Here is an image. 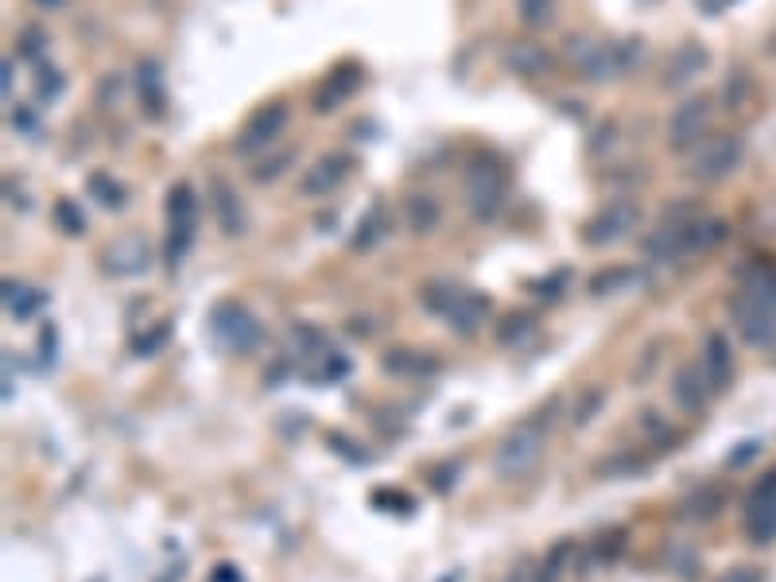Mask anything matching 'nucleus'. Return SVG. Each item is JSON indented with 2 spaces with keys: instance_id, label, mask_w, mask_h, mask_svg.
<instances>
[{
  "instance_id": "4c0bfd02",
  "label": "nucleus",
  "mask_w": 776,
  "mask_h": 582,
  "mask_svg": "<svg viewBox=\"0 0 776 582\" xmlns=\"http://www.w3.org/2000/svg\"><path fill=\"white\" fill-rule=\"evenodd\" d=\"M719 582H765V579H761L757 567H734V571H726Z\"/></svg>"
},
{
  "instance_id": "6ab92c4d",
  "label": "nucleus",
  "mask_w": 776,
  "mask_h": 582,
  "mask_svg": "<svg viewBox=\"0 0 776 582\" xmlns=\"http://www.w3.org/2000/svg\"><path fill=\"white\" fill-rule=\"evenodd\" d=\"M707 63H711L707 47H699V43H679V47L671 51L668 66H664V86H687L699 70H707Z\"/></svg>"
},
{
  "instance_id": "9d476101",
  "label": "nucleus",
  "mask_w": 776,
  "mask_h": 582,
  "mask_svg": "<svg viewBox=\"0 0 776 582\" xmlns=\"http://www.w3.org/2000/svg\"><path fill=\"white\" fill-rule=\"evenodd\" d=\"M287 121H292V113H287L284 101H269V106H261L245 124H241L238 140H233V152H238V156L264 152L269 144H276V140L284 136Z\"/></svg>"
},
{
  "instance_id": "f03ea898",
  "label": "nucleus",
  "mask_w": 776,
  "mask_h": 582,
  "mask_svg": "<svg viewBox=\"0 0 776 582\" xmlns=\"http://www.w3.org/2000/svg\"><path fill=\"white\" fill-rule=\"evenodd\" d=\"M567 55L579 66L590 83H602V78H617L625 75L633 63H641L645 55V43L641 40H625V43H610V40H571L567 43Z\"/></svg>"
},
{
  "instance_id": "b1692460",
  "label": "nucleus",
  "mask_w": 776,
  "mask_h": 582,
  "mask_svg": "<svg viewBox=\"0 0 776 582\" xmlns=\"http://www.w3.org/2000/svg\"><path fill=\"white\" fill-rule=\"evenodd\" d=\"M722 508H726V490L722 485H703L699 493L684 501V517L687 520H711L719 517Z\"/></svg>"
},
{
  "instance_id": "9b49d317",
  "label": "nucleus",
  "mask_w": 776,
  "mask_h": 582,
  "mask_svg": "<svg viewBox=\"0 0 776 582\" xmlns=\"http://www.w3.org/2000/svg\"><path fill=\"white\" fill-rule=\"evenodd\" d=\"M745 536L753 543L776 540V470H768L745 497Z\"/></svg>"
},
{
  "instance_id": "ea45409f",
  "label": "nucleus",
  "mask_w": 776,
  "mask_h": 582,
  "mask_svg": "<svg viewBox=\"0 0 776 582\" xmlns=\"http://www.w3.org/2000/svg\"><path fill=\"white\" fill-rule=\"evenodd\" d=\"M167 334H172V327H160V330H155V334H147L144 342H136V353H147V350H155V345L164 342Z\"/></svg>"
},
{
  "instance_id": "393cba45",
  "label": "nucleus",
  "mask_w": 776,
  "mask_h": 582,
  "mask_svg": "<svg viewBox=\"0 0 776 582\" xmlns=\"http://www.w3.org/2000/svg\"><path fill=\"white\" fill-rule=\"evenodd\" d=\"M404 222H408L412 233H431L439 226V202L431 195L404 198Z\"/></svg>"
},
{
  "instance_id": "f8f14e48",
  "label": "nucleus",
  "mask_w": 776,
  "mask_h": 582,
  "mask_svg": "<svg viewBox=\"0 0 776 582\" xmlns=\"http://www.w3.org/2000/svg\"><path fill=\"white\" fill-rule=\"evenodd\" d=\"M707 129H711V98H687L668 121V149L691 152L699 140H707Z\"/></svg>"
},
{
  "instance_id": "7c9ffc66",
  "label": "nucleus",
  "mask_w": 776,
  "mask_h": 582,
  "mask_svg": "<svg viewBox=\"0 0 776 582\" xmlns=\"http://www.w3.org/2000/svg\"><path fill=\"white\" fill-rule=\"evenodd\" d=\"M575 556V543L571 540H564V543H556L551 548V556L544 559V567H539V579L536 582H559L564 579V567H567V559Z\"/></svg>"
},
{
  "instance_id": "5701e85b",
  "label": "nucleus",
  "mask_w": 776,
  "mask_h": 582,
  "mask_svg": "<svg viewBox=\"0 0 776 582\" xmlns=\"http://www.w3.org/2000/svg\"><path fill=\"white\" fill-rule=\"evenodd\" d=\"M47 304V296H43L40 287H28V284H4V311L12 315V319H32L40 307Z\"/></svg>"
},
{
  "instance_id": "0eeeda50",
  "label": "nucleus",
  "mask_w": 776,
  "mask_h": 582,
  "mask_svg": "<svg viewBox=\"0 0 776 582\" xmlns=\"http://www.w3.org/2000/svg\"><path fill=\"white\" fill-rule=\"evenodd\" d=\"M198 233V198L190 183H175L167 190V264H179L190 253Z\"/></svg>"
},
{
  "instance_id": "a878e982",
  "label": "nucleus",
  "mask_w": 776,
  "mask_h": 582,
  "mask_svg": "<svg viewBox=\"0 0 776 582\" xmlns=\"http://www.w3.org/2000/svg\"><path fill=\"white\" fill-rule=\"evenodd\" d=\"M384 230H389V210H384V202H373L365 210V218L358 222V233H353L350 245L358 249V253H365V249H373L376 241L384 238Z\"/></svg>"
},
{
  "instance_id": "a211bd4d",
  "label": "nucleus",
  "mask_w": 776,
  "mask_h": 582,
  "mask_svg": "<svg viewBox=\"0 0 776 582\" xmlns=\"http://www.w3.org/2000/svg\"><path fill=\"white\" fill-rule=\"evenodd\" d=\"M210 198H214V213H218L221 233H229V238L245 233V206H241L238 190L226 183V175H218V172L210 175Z\"/></svg>"
},
{
  "instance_id": "1a4fd4ad",
  "label": "nucleus",
  "mask_w": 776,
  "mask_h": 582,
  "mask_svg": "<svg viewBox=\"0 0 776 582\" xmlns=\"http://www.w3.org/2000/svg\"><path fill=\"white\" fill-rule=\"evenodd\" d=\"M641 226V206L633 198H617V202L602 206V210L582 226V241L590 249H605V245H617L625 241L633 230Z\"/></svg>"
},
{
  "instance_id": "cd10ccee",
  "label": "nucleus",
  "mask_w": 776,
  "mask_h": 582,
  "mask_svg": "<svg viewBox=\"0 0 776 582\" xmlns=\"http://www.w3.org/2000/svg\"><path fill=\"white\" fill-rule=\"evenodd\" d=\"M536 334V319L532 315H509L505 322H501V330H498V342L501 345H521L524 338H532Z\"/></svg>"
},
{
  "instance_id": "37998d69",
  "label": "nucleus",
  "mask_w": 776,
  "mask_h": 582,
  "mask_svg": "<svg viewBox=\"0 0 776 582\" xmlns=\"http://www.w3.org/2000/svg\"><path fill=\"white\" fill-rule=\"evenodd\" d=\"M35 4H43V9H58L63 0H35Z\"/></svg>"
},
{
  "instance_id": "dca6fc26",
  "label": "nucleus",
  "mask_w": 776,
  "mask_h": 582,
  "mask_svg": "<svg viewBox=\"0 0 776 582\" xmlns=\"http://www.w3.org/2000/svg\"><path fill=\"white\" fill-rule=\"evenodd\" d=\"M101 264H106L109 276H121V279L140 276V272H147V264H152V245H147V238H140V233L117 238L113 245L106 249Z\"/></svg>"
},
{
  "instance_id": "79ce46f5",
  "label": "nucleus",
  "mask_w": 776,
  "mask_h": 582,
  "mask_svg": "<svg viewBox=\"0 0 776 582\" xmlns=\"http://www.w3.org/2000/svg\"><path fill=\"white\" fill-rule=\"evenodd\" d=\"M0 83H4V94H12V58H4V78Z\"/></svg>"
},
{
  "instance_id": "473e14b6",
  "label": "nucleus",
  "mask_w": 776,
  "mask_h": 582,
  "mask_svg": "<svg viewBox=\"0 0 776 582\" xmlns=\"http://www.w3.org/2000/svg\"><path fill=\"white\" fill-rule=\"evenodd\" d=\"M63 94V75L51 70V66H40V78H35V98L40 101H55Z\"/></svg>"
},
{
  "instance_id": "4468645a",
  "label": "nucleus",
  "mask_w": 776,
  "mask_h": 582,
  "mask_svg": "<svg viewBox=\"0 0 776 582\" xmlns=\"http://www.w3.org/2000/svg\"><path fill=\"white\" fill-rule=\"evenodd\" d=\"M711 396H714V388H711V381H707L699 361H684V365L671 373V400H676L687 416H699Z\"/></svg>"
},
{
  "instance_id": "f704fd0d",
  "label": "nucleus",
  "mask_w": 776,
  "mask_h": 582,
  "mask_svg": "<svg viewBox=\"0 0 776 582\" xmlns=\"http://www.w3.org/2000/svg\"><path fill=\"white\" fill-rule=\"evenodd\" d=\"M602 400H605V396L598 393V388H590V393H582V404L571 411V424H575V427H587L590 419H594V411L602 408Z\"/></svg>"
},
{
  "instance_id": "c756f323",
  "label": "nucleus",
  "mask_w": 776,
  "mask_h": 582,
  "mask_svg": "<svg viewBox=\"0 0 776 582\" xmlns=\"http://www.w3.org/2000/svg\"><path fill=\"white\" fill-rule=\"evenodd\" d=\"M55 226L63 233H70V238H83L86 233V218H83V210L70 202V198H58L55 202Z\"/></svg>"
},
{
  "instance_id": "a19ab883",
  "label": "nucleus",
  "mask_w": 776,
  "mask_h": 582,
  "mask_svg": "<svg viewBox=\"0 0 776 582\" xmlns=\"http://www.w3.org/2000/svg\"><path fill=\"white\" fill-rule=\"evenodd\" d=\"M214 582H241L238 567H218V571H214Z\"/></svg>"
},
{
  "instance_id": "72a5a7b5",
  "label": "nucleus",
  "mask_w": 776,
  "mask_h": 582,
  "mask_svg": "<svg viewBox=\"0 0 776 582\" xmlns=\"http://www.w3.org/2000/svg\"><path fill=\"white\" fill-rule=\"evenodd\" d=\"M292 152H280V156H272V160H261V164L253 167V179L256 183H272V179H280L284 175V167L292 164Z\"/></svg>"
},
{
  "instance_id": "58836bf2",
  "label": "nucleus",
  "mask_w": 776,
  "mask_h": 582,
  "mask_svg": "<svg viewBox=\"0 0 776 582\" xmlns=\"http://www.w3.org/2000/svg\"><path fill=\"white\" fill-rule=\"evenodd\" d=\"M695 4H699L707 17H722V12H726L730 4H737V0H695Z\"/></svg>"
},
{
  "instance_id": "c85d7f7f",
  "label": "nucleus",
  "mask_w": 776,
  "mask_h": 582,
  "mask_svg": "<svg viewBox=\"0 0 776 582\" xmlns=\"http://www.w3.org/2000/svg\"><path fill=\"white\" fill-rule=\"evenodd\" d=\"M516 12L528 28H548L556 17V0H516Z\"/></svg>"
},
{
  "instance_id": "39448f33",
  "label": "nucleus",
  "mask_w": 776,
  "mask_h": 582,
  "mask_svg": "<svg viewBox=\"0 0 776 582\" xmlns=\"http://www.w3.org/2000/svg\"><path fill=\"white\" fill-rule=\"evenodd\" d=\"M210 330H214V338H218L221 350L241 353V358H245V353H253L256 345H261V338H264L256 315L249 311L245 304H238V299H221V304L214 307V311H210Z\"/></svg>"
},
{
  "instance_id": "bb28decb",
  "label": "nucleus",
  "mask_w": 776,
  "mask_h": 582,
  "mask_svg": "<svg viewBox=\"0 0 776 582\" xmlns=\"http://www.w3.org/2000/svg\"><path fill=\"white\" fill-rule=\"evenodd\" d=\"M86 190H90V198H98L106 210H121L124 198H129V190H124L121 183H117L113 175H106V172H94L90 183H86Z\"/></svg>"
},
{
  "instance_id": "ddd939ff",
  "label": "nucleus",
  "mask_w": 776,
  "mask_h": 582,
  "mask_svg": "<svg viewBox=\"0 0 776 582\" xmlns=\"http://www.w3.org/2000/svg\"><path fill=\"white\" fill-rule=\"evenodd\" d=\"M350 172H353V156H346V152H327V156H319L299 175V195L303 198L335 195V190L350 179Z\"/></svg>"
},
{
  "instance_id": "2f4dec72",
  "label": "nucleus",
  "mask_w": 776,
  "mask_h": 582,
  "mask_svg": "<svg viewBox=\"0 0 776 582\" xmlns=\"http://www.w3.org/2000/svg\"><path fill=\"white\" fill-rule=\"evenodd\" d=\"M633 279H637V272L633 268H610V272H602V276L590 279V292H594V296H613L617 287H630Z\"/></svg>"
},
{
  "instance_id": "aec40b11",
  "label": "nucleus",
  "mask_w": 776,
  "mask_h": 582,
  "mask_svg": "<svg viewBox=\"0 0 776 582\" xmlns=\"http://www.w3.org/2000/svg\"><path fill=\"white\" fill-rule=\"evenodd\" d=\"M381 365H384V373H393V377H416V381L439 373V361L424 350H393V353H384Z\"/></svg>"
},
{
  "instance_id": "4be33fe9",
  "label": "nucleus",
  "mask_w": 776,
  "mask_h": 582,
  "mask_svg": "<svg viewBox=\"0 0 776 582\" xmlns=\"http://www.w3.org/2000/svg\"><path fill=\"white\" fill-rule=\"evenodd\" d=\"M505 63L513 75H524V78H536L544 75L551 66V55L539 43H513V47L505 51Z\"/></svg>"
},
{
  "instance_id": "412c9836",
  "label": "nucleus",
  "mask_w": 776,
  "mask_h": 582,
  "mask_svg": "<svg viewBox=\"0 0 776 582\" xmlns=\"http://www.w3.org/2000/svg\"><path fill=\"white\" fill-rule=\"evenodd\" d=\"M136 94H140V106L147 109V117H160L167 106V94H164V75H160V63L155 58H144L136 66Z\"/></svg>"
},
{
  "instance_id": "c9c22d12",
  "label": "nucleus",
  "mask_w": 776,
  "mask_h": 582,
  "mask_svg": "<svg viewBox=\"0 0 776 582\" xmlns=\"http://www.w3.org/2000/svg\"><path fill=\"white\" fill-rule=\"evenodd\" d=\"M20 40H24L20 55H24V58H40V55H43V43H47V35H43L40 28H24V35H20Z\"/></svg>"
},
{
  "instance_id": "423d86ee",
  "label": "nucleus",
  "mask_w": 776,
  "mask_h": 582,
  "mask_svg": "<svg viewBox=\"0 0 776 582\" xmlns=\"http://www.w3.org/2000/svg\"><path fill=\"white\" fill-rule=\"evenodd\" d=\"M462 198L466 210L474 213L478 222H493L501 213V206H505V172L493 160H474V164L466 167Z\"/></svg>"
},
{
  "instance_id": "6e6552de",
  "label": "nucleus",
  "mask_w": 776,
  "mask_h": 582,
  "mask_svg": "<svg viewBox=\"0 0 776 582\" xmlns=\"http://www.w3.org/2000/svg\"><path fill=\"white\" fill-rule=\"evenodd\" d=\"M730 319H734V330L742 334L745 345L753 350H773L776 345V307L765 304V299L750 296L737 287L734 299H730Z\"/></svg>"
},
{
  "instance_id": "e433bc0d",
  "label": "nucleus",
  "mask_w": 776,
  "mask_h": 582,
  "mask_svg": "<svg viewBox=\"0 0 776 582\" xmlns=\"http://www.w3.org/2000/svg\"><path fill=\"white\" fill-rule=\"evenodd\" d=\"M327 439H330V443H338V447H335V451H338V454H346V459H350V462H361V466H365V462H369V454H365V451H350V447H353V443H350V439H346V435L330 431V435H327Z\"/></svg>"
},
{
  "instance_id": "2eb2a0df",
  "label": "nucleus",
  "mask_w": 776,
  "mask_h": 582,
  "mask_svg": "<svg viewBox=\"0 0 776 582\" xmlns=\"http://www.w3.org/2000/svg\"><path fill=\"white\" fill-rule=\"evenodd\" d=\"M361 75H365L361 63H338L335 70L323 78L319 90H315V113H335V109H342L346 101L361 90Z\"/></svg>"
},
{
  "instance_id": "20e7f679",
  "label": "nucleus",
  "mask_w": 776,
  "mask_h": 582,
  "mask_svg": "<svg viewBox=\"0 0 776 582\" xmlns=\"http://www.w3.org/2000/svg\"><path fill=\"white\" fill-rule=\"evenodd\" d=\"M745 160V140L737 132H714V136L699 140L687 160V175L699 183H719L734 175Z\"/></svg>"
},
{
  "instance_id": "f3484780",
  "label": "nucleus",
  "mask_w": 776,
  "mask_h": 582,
  "mask_svg": "<svg viewBox=\"0 0 776 582\" xmlns=\"http://www.w3.org/2000/svg\"><path fill=\"white\" fill-rule=\"evenodd\" d=\"M703 373H707V381H711V388L714 393H726L730 385H734V345H730V338L726 334H707V342H703Z\"/></svg>"
},
{
  "instance_id": "f257e3e1",
  "label": "nucleus",
  "mask_w": 776,
  "mask_h": 582,
  "mask_svg": "<svg viewBox=\"0 0 776 582\" xmlns=\"http://www.w3.org/2000/svg\"><path fill=\"white\" fill-rule=\"evenodd\" d=\"M419 299H424V307L435 319H442L450 330H458V334H474L485 322V315H490V299H485L482 292L450 284V279H431V284L419 292Z\"/></svg>"
},
{
  "instance_id": "7ed1b4c3",
  "label": "nucleus",
  "mask_w": 776,
  "mask_h": 582,
  "mask_svg": "<svg viewBox=\"0 0 776 582\" xmlns=\"http://www.w3.org/2000/svg\"><path fill=\"white\" fill-rule=\"evenodd\" d=\"M544 443H548V419H524L513 431L505 435L493 451V474L513 482V477H524L544 454Z\"/></svg>"
}]
</instances>
